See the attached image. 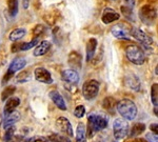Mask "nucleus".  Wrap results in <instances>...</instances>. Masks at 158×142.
Segmentation results:
<instances>
[{
  "instance_id": "f257e3e1",
  "label": "nucleus",
  "mask_w": 158,
  "mask_h": 142,
  "mask_svg": "<svg viewBox=\"0 0 158 142\" xmlns=\"http://www.w3.org/2000/svg\"><path fill=\"white\" fill-rule=\"evenodd\" d=\"M117 112L126 120L132 121L137 116V106L131 99H122L116 104Z\"/></svg>"
},
{
  "instance_id": "f03ea898",
  "label": "nucleus",
  "mask_w": 158,
  "mask_h": 142,
  "mask_svg": "<svg viewBox=\"0 0 158 142\" xmlns=\"http://www.w3.org/2000/svg\"><path fill=\"white\" fill-rule=\"evenodd\" d=\"M108 126V119L104 116L91 114L88 117V135L93 137L97 132L104 130Z\"/></svg>"
},
{
  "instance_id": "7ed1b4c3",
  "label": "nucleus",
  "mask_w": 158,
  "mask_h": 142,
  "mask_svg": "<svg viewBox=\"0 0 158 142\" xmlns=\"http://www.w3.org/2000/svg\"><path fill=\"white\" fill-rule=\"evenodd\" d=\"M126 56L129 61H131L136 65H142L146 62V54L138 45L131 44L129 47H127Z\"/></svg>"
},
{
  "instance_id": "20e7f679",
  "label": "nucleus",
  "mask_w": 158,
  "mask_h": 142,
  "mask_svg": "<svg viewBox=\"0 0 158 142\" xmlns=\"http://www.w3.org/2000/svg\"><path fill=\"white\" fill-rule=\"evenodd\" d=\"M99 93V82L97 80H89L82 87V95L86 100H93Z\"/></svg>"
},
{
  "instance_id": "39448f33",
  "label": "nucleus",
  "mask_w": 158,
  "mask_h": 142,
  "mask_svg": "<svg viewBox=\"0 0 158 142\" xmlns=\"http://www.w3.org/2000/svg\"><path fill=\"white\" fill-rule=\"evenodd\" d=\"M139 17L144 24H152L157 18V11L150 4H146L139 10Z\"/></svg>"
},
{
  "instance_id": "423d86ee",
  "label": "nucleus",
  "mask_w": 158,
  "mask_h": 142,
  "mask_svg": "<svg viewBox=\"0 0 158 142\" xmlns=\"http://www.w3.org/2000/svg\"><path fill=\"white\" fill-rule=\"evenodd\" d=\"M129 133V124L124 119L117 118L113 123V134L117 140L126 138Z\"/></svg>"
},
{
  "instance_id": "0eeeda50",
  "label": "nucleus",
  "mask_w": 158,
  "mask_h": 142,
  "mask_svg": "<svg viewBox=\"0 0 158 142\" xmlns=\"http://www.w3.org/2000/svg\"><path fill=\"white\" fill-rule=\"evenodd\" d=\"M130 34L132 35V37L135 38L137 41H139L140 43H142L146 47H150L153 43L152 37H150L147 33H144L142 30L138 29V27H133V29L130 31Z\"/></svg>"
},
{
  "instance_id": "6e6552de",
  "label": "nucleus",
  "mask_w": 158,
  "mask_h": 142,
  "mask_svg": "<svg viewBox=\"0 0 158 142\" xmlns=\"http://www.w3.org/2000/svg\"><path fill=\"white\" fill-rule=\"evenodd\" d=\"M56 126L61 133L65 134L69 137H73L74 132H73V126L71 124L70 120L65 117H59L56 120Z\"/></svg>"
},
{
  "instance_id": "1a4fd4ad",
  "label": "nucleus",
  "mask_w": 158,
  "mask_h": 142,
  "mask_svg": "<svg viewBox=\"0 0 158 142\" xmlns=\"http://www.w3.org/2000/svg\"><path fill=\"white\" fill-rule=\"evenodd\" d=\"M34 76H35V79H36L38 82L45 83V84H51V83L53 82L52 75H51V73L44 67L35 68Z\"/></svg>"
},
{
  "instance_id": "9d476101",
  "label": "nucleus",
  "mask_w": 158,
  "mask_h": 142,
  "mask_svg": "<svg viewBox=\"0 0 158 142\" xmlns=\"http://www.w3.org/2000/svg\"><path fill=\"white\" fill-rule=\"evenodd\" d=\"M68 63L72 70H80L81 67H82V56H81V54H79L78 52H76V51H72L69 54Z\"/></svg>"
},
{
  "instance_id": "9b49d317",
  "label": "nucleus",
  "mask_w": 158,
  "mask_h": 142,
  "mask_svg": "<svg viewBox=\"0 0 158 142\" xmlns=\"http://www.w3.org/2000/svg\"><path fill=\"white\" fill-rule=\"evenodd\" d=\"M120 18V15L119 13H117L115 10L111 9V7H106L102 13V16H101V20L104 24H110L114 21H117Z\"/></svg>"
},
{
  "instance_id": "f8f14e48",
  "label": "nucleus",
  "mask_w": 158,
  "mask_h": 142,
  "mask_svg": "<svg viewBox=\"0 0 158 142\" xmlns=\"http://www.w3.org/2000/svg\"><path fill=\"white\" fill-rule=\"evenodd\" d=\"M61 78L69 84H77L79 81V75L77 71H74L72 68L63 71L62 74H61Z\"/></svg>"
},
{
  "instance_id": "ddd939ff",
  "label": "nucleus",
  "mask_w": 158,
  "mask_h": 142,
  "mask_svg": "<svg viewBox=\"0 0 158 142\" xmlns=\"http://www.w3.org/2000/svg\"><path fill=\"white\" fill-rule=\"evenodd\" d=\"M50 98L52 99V101L54 102V104L57 106L59 110L61 111H67V104H65V101L63 97L61 96V94L58 92V91H51L49 94Z\"/></svg>"
},
{
  "instance_id": "4468645a",
  "label": "nucleus",
  "mask_w": 158,
  "mask_h": 142,
  "mask_svg": "<svg viewBox=\"0 0 158 142\" xmlns=\"http://www.w3.org/2000/svg\"><path fill=\"white\" fill-rule=\"evenodd\" d=\"M21 118L20 116V113L17 111H14L12 113H10L9 115L4 116V120H3V128H7L10 126H13V124H15L16 122H18Z\"/></svg>"
},
{
  "instance_id": "2eb2a0df",
  "label": "nucleus",
  "mask_w": 158,
  "mask_h": 142,
  "mask_svg": "<svg viewBox=\"0 0 158 142\" xmlns=\"http://www.w3.org/2000/svg\"><path fill=\"white\" fill-rule=\"evenodd\" d=\"M6 104H4V116L9 115L10 113L14 112L16 108H18L20 104V99L18 97H10L7 100H6Z\"/></svg>"
},
{
  "instance_id": "dca6fc26",
  "label": "nucleus",
  "mask_w": 158,
  "mask_h": 142,
  "mask_svg": "<svg viewBox=\"0 0 158 142\" xmlns=\"http://www.w3.org/2000/svg\"><path fill=\"white\" fill-rule=\"evenodd\" d=\"M97 39L95 38H90L86 43V61H91L95 55L96 49H97Z\"/></svg>"
},
{
  "instance_id": "f3484780",
  "label": "nucleus",
  "mask_w": 158,
  "mask_h": 142,
  "mask_svg": "<svg viewBox=\"0 0 158 142\" xmlns=\"http://www.w3.org/2000/svg\"><path fill=\"white\" fill-rule=\"evenodd\" d=\"M25 65H27V60H25L24 58H22V57L15 58V59L11 62V64H10L9 70L7 71H10V72H12L15 74L16 72L21 71L22 68H24Z\"/></svg>"
},
{
  "instance_id": "a211bd4d",
  "label": "nucleus",
  "mask_w": 158,
  "mask_h": 142,
  "mask_svg": "<svg viewBox=\"0 0 158 142\" xmlns=\"http://www.w3.org/2000/svg\"><path fill=\"white\" fill-rule=\"evenodd\" d=\"M126 85L132 88L135 92H138L140 88V79L134 74L128 75L126 77Z\"/></svg>"
},
{
  "instance_id": "6ab92c4d",
  "label": "nucleus",
  "mask_w": 158,
  "mask_h": 142,
  "mask_svg": "<svg viewBox=\"0 0 158 142\" xmlns=\"http://www.w3.org/2000/svg\"><path fill=\"white\" fill-rule=\"evenodd\" d=\"M50 49H51V43L49 41H47V40H43L39 44L36 45V47L34 50V56L40 57V56L45 55L50 51Z\"/></svg>"
},
{
  "instance_id": "aec40b11",
  "label": "nucleus",
  "mask_w": 158,
  "mask_h": 142,
  "mask_svg": "<svg viewBox=\"0 0 158 142\" xmlns=\"http://www.w3.org/2000/svg\"><path fill=\"white\" fill-rule=\"evenodd\" d=\"M116 104H117V102H116L115 98H113V97H106V98H104L102 101V108L111 114L115 113Z\"/></svg>"
},
{
  "instance_id": "412c9836",
  "label": "nucleus",
  "mask_w": 158,
  "mask_h": 142,
  "mask_svg": "<svg viewBox=\"0 0 158 142\" xmlns=\"http://www.w3.org/2000/svg\"><path fill=\"white\" fill-rule=\"evenodd\" d=\"M27 34V30L23 29V27H18V29H15L10 33L9 35V39L11 41L15 42V41H18L21 38H23Z\"/></svg>"
},
{
  "instance_id": "4be33fe9",
  "label": "nucleus",
  "mask_w": 158,
  "mask_h": 142,
  "mask_svg": "<svg viewBox=\"0 0 158 142\" xmlns=\"http://www.w3.org/2000/svg\"><path fill=\"white\" fill-rule=\"evenodd\" d=\"M111 32H112V35H113L114 37L118 38V39H124V40L129 39L128 36H127V35H128V33H127V31L121 26L120 24L115 25L114 27H112Z\"/></svg>"
},
{
  "instance_id": "5701e85b",
  "label": "nucleus",
  "mask_w": 158,
  "mask_h": 142,
  "mask_svg": "<svg viewBox=\"0 0 158 142\" xmlns=\"http://www.w3.org/2000/svg\"><path fill=\"white\" fill-rule=\"evenodd\" d=\"M76 142H86V131L82 122L78 123L76 130Z\"/></svg>"
},
{
  "instance_id": "b1692460",
  "label": "nucleus",
  "mask_w": 158,
  "mask_h": 142,
  "mask_svg": "<svg viewBox=\"0 0 158 142\" xmlns=\"http://www.w3.org/2000/svg\"><path fill=\"white\" fill-rule=\"evenodd\" d=\"M147 126L146 124L141 123V122H138V123H135L133 126L131 128V130L129 132V135L130 137H136V136H139L140 134L144 133V131H146Z\"/></svg>"
},
{
  "instance_id": "393cba45",
  "label": "nucleus",
  "mask_w": 158,
  "mask_h": 142,
  "mask_svg": "<svg viewBox=\"0 0 158 142\" xmlns=\"http://www.w3.org/2000/svg\"><path fill=\"white\" fill-rule=\"evenodd\" d=\"M57 17H59V13L56 11H52V12H49V13H47V14H44L43 19H44V21L49 25H54L56 23Z\"/></svg>"
},
{
  "instance_id": "a878e982",
  "label": "nucleus",
  "mask_w": 158,
  "mask_h": 142,
  "mask_svg": "<svg viewBox=\"0 0 158 142\" xmlns=\"http://www.w3.org/2000/svg\"><path fill=\"white\" fill-rule=\"evenodd\" d=\"M9 13L12 17H15L18 13V0H6Z\"/></svg>"
},
{
  "instance_id": "bb28decb",
  "label": "nucleus",
  "mask_w": 158,
  "mask_h": 142,
  "mask_svg": "<svg viewBox=\"0 0 158 142\" xmlns=\"http://www.w3.org/2000/svg\"><path fill=\"white\" fill-rule=\"evenodd\" d=\"M15 91H16V87H14V85H9V87H4V90L1 93V100L2 101L7 100L10 97H12L13 94L15 93Z\"/></svg>"
},
{
  "instance_id": "cd10ccee",
  "label": "nucleus",
  "mask_w": 158,
  "mask_h": 142,
  "mask_svg": "<svg viewBox=\"0 0 158 142\" xmlns=\"http://www.w3.org/2000/svg\"><path fill=\"white\" fill-rule=\"evenodd\" d=\"M151 100L154 105V108H157L158 105V84L154 83L151 87Z\"/></svg>"
},
{
  "instance_id": "c85d7f7f",
  "label": "nucleus",
  "mask_w": 158,
  "mask_h": 142,
  "mask_svg": "<svg viewBox=\"0 0 158 142\" xmlns=\"http://www.w3.org/2000/svg\"><path fill=\"white\" fill-rule=\"evenodd\" d=\"M120 10H121L122 15H123L127 19L134 21L135 19H134V14H133V10H132V7H130L128 6H121Z\"/></svg>"
},
{
  "instance_id": "c756f323",
  "label": "nucleus",
  "mask_w": 158,
  "mask_h": 142,
  "mask_svg": "<svg viewBox=\"0 0 158 142\" xmlns=\"http://www.w3.org/2000/svg\"><path fill=\"white\" fill-rule=\"evenodd\" d=\"M44 32H45V26L43 24H37V25H35L34 29H33V31H32L33 37H34V38L40 37L41 35L44 34Z\"/></svg>"
},
{
  "instance_id": "7c9ffc66",
  "label": "nucleus",
  "mask_w": 158,
  "mask_h": 142,
  "mask_svg": "<svg viewBox=\"0 0 158 142\" xmlns=\"http://www.w3.org/2000/svg\"><path fill=\"white\" fill-rule=\"evenodd\" d=\"M31 78V73L29 71H22L20 74L17 76V81L19 83H24L27 81H29Z\"/></svg>"
},
{
  "instance_id": "2f4dec72",
  "label": "nucleus",
  "mask_w": 158,
  "mask_h": 142,
  "mask_svg": "<svg viewBox=\"0 0 158 142\" xmlns=\"http://www.w3.org/2000/svg\"><path fill=\"white\" fill-rule=\"evenodd\" d=\"M6 133L4 134V141L6 142H12L14 140V132L15 128L13 126H10V128H6Z\"/></svg>"
},
{
  "instance_id": "473e14b6",
  "label": "nucleus",
  "mask_w": 158,
  "mask_h": 142,
  "mask_svg": "<svg viewBox=\"0 0 158 142\" xmlns=\"http://www.w3.org/2000/svg\"><path fill=\"white\" fill-rule=\"evenodd\" d=\"M38 44V38H34L33 40H31L30 42H23L21 44V51H27L32 47H34L35 45Z\"/></svg>"
},
{
  "instance_id": "72a5a7b5",
  "label": "nucleus",
  "mask_w": 158,
  "mask_h": 142,
  "mask_svg": "<svg viewBox=\"0 0 158 142\" xmlns=\"http://www.w3.org/2000/svg\"><path fill=\"white\" fill-rule=\"evenodd\" d=\"M85 114V108L83 105H78L76 106L75 111H74V116L77 118H82Z\"/></svg>"
},
{
  "instance_id": "f704fd0d",
  "label": "nucleus",
  "mask_w": 158,
  "mask_h": 142,
  "mask_svg": "<svg viewBox=\"0 0 158 142\" xmlns=\"http://www.w3.org/2000/svg\"><path fill=\"white\" fill-rule=\"evenodd\" d=\"M50 141L51 142H71L69 139L65 138V137L60 136V135H52L50 137Z\"/></svg>"
},
{
  "instance_id": "c9c22d12",
  "label": "nucleus",
  "mask_w": 158,
  "mask_h": 142,
  "mask_svg": "<svg viewBox=\"0 0 158 142\" xmlns=\"http://www.w3.org/2000/svg\"><path fill=\"white\" fill-rule=\"evenodd\" d=\"M147 140H148V142H157L158 141L157 135L154 133H148L147 134Z\"/></svg>"
},
{
  "instance_id": "e433bc0d",
  "label": "nucleus",
  "mask_w": 158,
  "mask_h": 142,
  "mask_svg": "<svg viewBox=\"0 0 158 142\" xmlns=\"http://www.w3.org/2000/svg\"><path fill=\"white\" fill-rule=\"evenodd\" d=\"M21 44L22 43H19V42H15V43H13L12 47H11L12 53H17V52H19V51H21Z\"/></svg>"
},
{
  "instance_id": "4c0bfd02",
  "label": "nucleus",
  "mask_w": 158,
  "mask_h": 142,
  "mask_svg": "<svg viewBox=\"0 0 158 142\" xmlns=\"http://www.w3.org/2000/svg\"><path fill=\"white\" fill-rule=\"evenodd\" d=\"M14 76V73H12V72H10V71H7V72L4 74L3 76V79H2V84H4V83H6L7 81H9L11 78Z\"/></svg>"
},
{
  "instance_id": "58836bf2",
  "label": "nucleus",
  "mask_w": 158,
  "mask_h": 142,
  "mask_svg": "<svg viewBox=\"0 0 158 142\" xmlns=\"http://www.w3.org/2000/svg\"><path fill=\"white\" fill-rule=\"evenodd\" d=\"M150 130L152 131V133H154V134H156V135H157V133H158V124L157 123H152L151 125H150Z\"/></svg>"
},
{
  "instance_id": "ea45409f",
  "label": "nucleus",
  "mask_w": 158,
  "mask_h": 142,
  "mask_svg": "<svg viewBox=\"0 0 158 142\" xmlns=\"http://www.w3.org/2000/svg\"><path fill=\"white\" fill-rule=\"evenodd\" d=\"M127 4H128V6L132 7L133 9V6H135V0H126Z\"/></svg>"
},
{
  "instance_id": "a19ab883",
  "label": "nucleus",
  "mask_w": 158,
  "mask_h": 142,
  "mask_svg": "<svg viewBox=\"0 0 158 142\" xmlns=\"http://www.w3.org/2000/svg\"><path fill=\"white\" fill-rule=\"evenodd\" d=\"M23 7L24 9H27V0H23Z\"/></svg>"
},
{
  "instance_id": "79ce46f5",
  "label": "nucleus",
  "mask_w": 158,
  "mask_h": 142,
  "mask_svg": "<svg viewBox=\"0 0 158 142\" xmlns=\"http://www.w3.org/2000/svg\"><path fill=\"white\" fill-rule=\"evenodd\" d=\"M113 142H117V141H113Z\"/></svg>"
},
{
  "instance_id": "37998d69",
  "label": "nucleus",
  "mask_w": 158,
  "mask_h": 142,
  "mask_svg": "<svg viewBox=\"0 0 158 142\" xmlns=\"http://www.w3.org/2000/svg\"><path fill=\"white\" fill-rule=\"evenodd\" d=\"M44 142H45V141H44Z\"/></svg>"
}]
</instances>
